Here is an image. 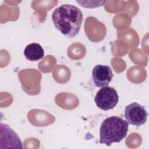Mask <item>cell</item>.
Returning a JSON list of instances; mask_svg holds the SVG:
<instances>
[{
	"label": "cell",
	"instance_id": "2",
	"mask_svg": "<svg viewBox=\"0 0 149 149\" xmlns=\"http://www.w3.org/2000/svg\"><path fill=\"white\" fill-rule=\"evenodd\" d=\"M128 128L129 123L120 117L112 116L106 118L100 126V143L110 146L113 143H119L126 137Z\"/></svg>",
	"mask_w": 149,
	"mask_h": 149
},
{
	"label": "cell",
	"instance_id": "6",
	"mask_svg": "<svg viewBox=\"0 0 149 149\" xmlns=\"http://www.w3.org/2000/svg\"><path fill=\"white\" fill-rule=\"evenodd\" d=\"M1 144L5 148H22V143L17 134L5 123H1Z\"/></svg>",
	"mask_w": 149,
	"mask_h": 149
},
{
	"label": "cell",
	"instance_id": "7",
	"mask_svg": "<svg viewBox=\"0 0 149 149\" xmlns=\"http://www.w3.org/2000/svg\"><path fill=\"white\" fill-rule=\"evenodd\" d=\"M24 55L29 61H37L44 57V51L40 44L31 43L26 47Z\"/></svg>",
	"mask_w": 149,
	"mask_h": 149
},
{
	"label": "cell",
	"instance_id": "3",
	"mask_svg": "<svg viewBox=\"0 0 149 149\" xmlns=\"http://www.w3.org/2000/svg\"><path fill=\"white\" fill-rule=\"evenodd\" d=\"M119 96L116 90L109 86L102 87L94 98L96 105L100 109L108 111L113 108L118 104Z\"/></svg>",
	"mask_w": 149,
	"mask_h": 149
},
{
	"label": "cell",
	"instance_id": "5",
	"mask_svg": "<svg viewBox=\"0 0 149 149\" xmlns=\"http://www.w3.org/2000/svg\"><path fill=\"white\" fill-rule=\"evenodd\" d=\"M92 78L96 87L108 86L113 78L112 69L108 65H97L92 70Z\"/></svg>",
	"mask_w": 149,
	"mask_h": 149
},
{
	"label": "cell",
	"instance_id": "4",
	"mask_svg": "<svg viewBox=\"0 0 149 149\" xmlns=\"http://www.w3.org/2000/svg\"><path fill=\"white\" fill-rule=\"evenodd\" d=\"M147 116L148 113L146 108L136 102H132L125 107V118L127 122L137 127H139L146 122Z\"/></svg>",
	"mask_w": 149,
	"mask_h": 149
},
{
	"label": "cell",
	"instance_id": "1",
	"mask_svg": "<svg viewBox=\"0 0 149 149\" xmlns=\"http://www.w3.org/2000/svg\"><path fill=\"white\" fill-rule=\"evenodd\" d=\"M51 18L58 30L66 37L72 38L79 33L83 13L74 5L62 4L54 10Z\"/></svg>",
	"mask_w": 149,
	"mask_h": 149
}]
</instances>
